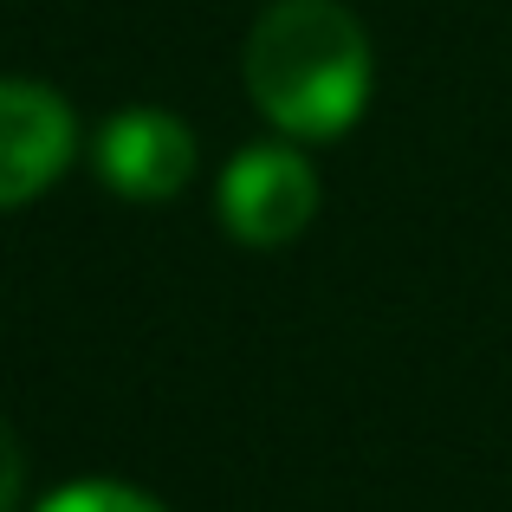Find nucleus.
I'll return each mask as SVG.
<instances>
[{
	"label": "nucleus",
	"instance_id": "obj_1",
	"mask_svg": "<svg viewBox=\"0 0 512 512\" xmlns=\"http://www.w3.org/2000/svg\"><path fill=\"white\" fill-rule=\"evenodd\" d=\"M247 98L292 143H331L376 85L370 33L344 0H273L247 33Z\"/></svg>",
	"mask_w": 512,
	"mask_h": 512
},
{
	"label": "nucleus",
	"instance_id": "obj_2",
	"mask_svg": "<svg viewBox=\"0 0 512 512\" xmlns=\"http://www.w3.org/2000/svg\"><path fill=\"white\" fill-rule=\"evenodd\" d=\"M221 227L240 247H286L318 214V169L292 143H247L221 169Z\"/></svg>",
	"mask_w": 512,
	"mask_h": 512
},
{
	"label": "nucleus",
	"instance_id": "obj_3",
	"mask_svg": "<svg viewBox=\"0 0 512 512\" xmlns=\"http://www.w3.org/2000/svg\"><path fill=\"white\" fill-rule=\"evenodd\" d=\"M78 156V117L52 85L0 78V208L39 201Z\"/></svg>",
	"mask_w": 512,
	"mask_h": 512
},
{
	"label": "nucleus",
	"instance_id": "obj_4",
	"mask_svg": "<svg viewBox=\"0 0 512 512\" xmlns=\"http://www.w3.org/2000/svg\"><path fill=\"white\" fill-rule=\"evenodd\" d=\"M91 163H98V182H111L124 201H175L195 182L201 150H195V130L175 111L124 104V111L98 130Z\"/></svg>",
	"mask_w": 512,
	"mask_h": 512
},
{
	"label": "nucleus",
	"instance_id": "obj_5",
	"mask_svg": "<svg viewBox=\"0 0 512 512\" xmlns=\"http://www.w3.org/2000/svg\"><path fill=\"white\" fill-rule=\"evenodd\" d=\"M33 512H163V500L124 487V480H72L52 500H39Z\"/></svg>",
	"mask_w": 512,
	"mask_h": 512
},
{
	"label": "nucleus",
	"instance_id": "obj_6",
	"mask_svg": "<svg viewBox=\"0 0 512 512\" xmlns=\"http://www.w3.org/2000/svg\"><path fill=\"white\" fill-rule=\"evenodd\" d=\"M20 500H26V448L0 422V512H20Z\"/></svg>",
	"mask_w": 512,
	"mask_h": 512
}]
</instances>
